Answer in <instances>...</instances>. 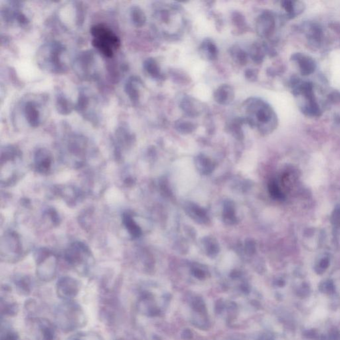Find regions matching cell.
Segmentation results:
<instances>
[{
    "instance_id": "obj_1",
    "label": "cell",
    "mask_w": 340,
    "mask_h": 340,
    "mask_svg": "<svg viewBox=\"0 0 340 340\" xmlns=\"http://www.w3.org/2000/svg\"><path fill=\"white\" fill-rule=\"evenodd\" d=\"M57 326L64 332H72L83 328L87 323L84 309L74 300L63 301L54 311Z\"/></svg>"
},
{
    "instance_id": "obj_2",
    "label": "cell",
    "mask_w": 340,
    "mask_h": 340,
    "mask_svg": "<svg viewBox=\"0 0 340 340\" xmlns=\"http://www.w3.org/2000/svg\"><path fill=\"white\" fill-rule=\"evenodd\" d=\"M64 51V47L59 42H49L44 45L38 53L39 66L44 70L56 74L65 73L66 67L62 60Z\"/></svg>"
},
{
    "instance_id": "obj_3",
    "label": "cell",
    "mask_w": 340,
    "mask_h": 340,
    "mask_svg": "<svg viewBox=\"0 0 340 340\" xmlns=\"http://www.w3.org/2000/svg\"><path fill=\"white\" fill-rule=\"evenodd\" d=\"M100 315L107 324H113L119 317L120 302L117 292L109 287H103L100 295Z\"/></svg>"
},
{
    "instance_id": "obj_4",
    "label": "cell",
    "mask_w": 340,
    "mask_h": 340,
    "mask_svg": "<svg viewBox=\"0 0 340 340\" xmlns=\"http://www.w3.org/2000/svg\"><path fill=\"white\" fill-rule=\"evenodd\" d=\"M81 286L79 281L70 276H64L56 284V293L63 301L73 300L78 296Z\"/></svg>"
},
{
    "instance_id": "obj_5",
    "label": "cell",
    "mask_w": 340,
    "mask_h": 340,
    "mask_svg": "<svg viewBox=\"0 0 340 340\" xmlns=\"http://www.w3.org/2000/svg\"><path fill=\"white\" fill-rule=\"evenodd\" d=\"M91 33L94 40L111 47L114 50H117L121 47V42L119 37L103 24H98L93 26L91 29Z\"/></svg>"
},
{
    "instance_id": "obj_6",
    "label": "cell",
    "mask_w": 340,
    "mask_h": 340,
    "mask_svg": "<svg viewBox=\"0 0 340 340\" xmlns=\"http://www.w3.org/2000/svg\"><path fill=\"white\" fill-rule=\"evenodd\" d=\"M136 307L140 313L146 316L155 317L160 313V309L157 306L154 295L148 291H144L139 295Z\"/></svg>"
},
{
    "instance_id": "obj_7",
    "label": "cell",
    "mask_w": 340,
    "mask_h": 340,
    "mask_svg": "<svg viewBox=\"0 0 340 340\" xmlns=\"http://www.w3.org/2000/svg\"><path fill=\"white\" fill-rule=\"evenodd\" d=\"M0 298L2 317L16 316L19 311V305L10 295L9 287H2Z\"/></svg>"
},
{
    "instance_id": "obj_8",
    "label": "cell",
    "mask_w": 340,
    "mask_h": 340,
    "mask_svg": "<svg viewBox=\"0 0 340 340\" xmlns=\"http://www.w3.org/2000/svg\"><path fill=\"white\" fill-rule=\"evenodd\" d=\"M36 322L37 340H56V329L52 321L46 318H38Z\"/></svg>"
},
{
    "instance_id": "obj_9",
    "label": "cell",
    "mask_w": 340,
    "mask_h": 340,
    "mask_svg": "<svg viewBox=\"0 0 340 340\" xmlns=\"http://www.w3.org/2000/svg\"><path fill=\"white\" fill-rule=\"evenodd\" d=\"M24 115L30 126L38 127L41 124V113L38 104L34 101H28L24 104Z\"/></svg>"
},
{
    "instance_id": "obj_10",
    "label": "cell",
    "mask_w": 340,
    "mask_h": 340,
    "mask_svg": "<svg viewBox=\"0 0 340 340\" xmlns=\"http://www.w3.org/2000/svg\"><path fill=\"white\" fill-rule=\"evenodd\" d=\"M85 248L83 245L79 243L75 244L73 247L69 248L66 254V260L69 264L79 268L82 263L84 262V256L83 255V251H85Z\"/></svg>"
},
{
    "instance_id": "obj_11",
    "label": "cell",
    "mask_w": 340,
    "mask_h": 340,
    "mask_svg": "<svg viewBox=\"0 0 340 340\" xmlns=\"http://www.w3.org/2000/svg\"><path fill=\"white\" fill-rule=\"evenodd\" d=\"M95 62V58H94V54L92 52H85L84 54L79 56L77 59L75 65H76V69L79 71V74L85 76V75H90L91 70L93 66V63Z\"/></svg>"
},
{
    "instance_id": "obj_12",
    "label": "cell",
    "mask_w": 340,
    "mask_h": 340,
    "mask_svg": "<svg viewBox=\"0 0 340 340\" xmlns=\"http://www.w3.org/2000/svg\"><path fill=\"white\" fill-rule=\"evenodd\" d=\"M52 157L50 152L46 149H40L36 154V164L37 169L41 173L48 172L51 168Z\"/></svg>"
},
{
    "instance_id": "obj_13",
    "label": "cell",
    "mask_w": 340,
    "mask_h": 340,
    "mask_svg": "<svg viewBox=\"0 0 340 340\" xmlns=\"http://www.w3.org/2000/svg\"><path fill=\"white\" fill-rule=\"evenodd\" d=\"M140 83L141 81L136 77H130L126 83L124 91L132 103H136L139 101Z\"/></svg>"
},
{
    "instance_id": "obj_14",
    "label": "cell",
    "mask_w": 340,
    "mask_h": 340,
    "mask_svg": "<svg viewBox=\"0 0 340 340\" xmlns=\"http://www.w3.org/2000/svg\"><path fill=\"white\" fill-rule=\"evenodd\" d=\"M215 100L221 105L231 103L234 97L233 89L227 85H222L215 93Z\"/></svg>"
},
{
    "instance_id": "obj_15",
    "label": "cell",
    "mask_w": 340,
    "mask_h": 340,
    "mask_svg": "<svg viewBox=\"0 0 340 340\" xmlns=\"http://www.w3.org/2000/svg\"><path fill=\"white\" fill-rule=\"evenodd\" d=\"M16 290L22 296H29L31 294L33 288V283L31 279L28 276H20L14 280Z\"/></svg>"
},
{
    "instance_id": "obj_16",
    "label": "cell",
    "mask_w": 340,
    "mask_h": 340,
    "mask_svg": "<svg viewBox=\"0 0 340 340\" xmlns=\"http://www.w3.org/2000/svg\"><path fill=\"white\" fill-rule=\"evenodd\" d=\"M56 109L62 115H68L73 111L72 103L63 93H59L56 96Z\"/></svg>"
},
{
    "instance_id": "obj_17",
    "label": "cell",
    "mask_w": 340,
    "mask_h": 340,
    "mask_svg": "<svg viewBox=\"0 0 340 340\" xmlns=\"http://www.w3.org/2000/svg\"><path fill=\"white\" fill-rule=\"evenodd\" d=\"M130 18L132 23L137 28L142 27L146 22L145 14L143 10L138 6H132L130 9Z\"/></svg>"
},
{
    "instance_id": "obj_18",
    "label": "cell",
    "mask_w": 340,
    "mask_h": 340,
    "mask_svg": "<svg viewBox=\"0 0 340 340\" xmlns=\"http://www.w3.org/2000/svg\"><path fill=\"white\" fill-rule=\"evenodd\" d=\"M256 117L260 123L265 124L271 121L272 117V109L268 106L261 103L260 107L256 109Z\"/></svg>"
},
{
    "instance_id": "obj_19",
    "label": "cell",
    "mask_w": 340,
    "mask_h": 340,
    "mask_svg": "<svg viewBox=\"0 0 340 340\" xmlns=\"http://www.w3.org/2000/svg\"><path fill=\"white\" fill-rule=\"evenodd\" d=\"M274 22L272 16L269 14H265L260 18V21L258 22V28L260 32L263 35L268 36L272 32L273 28Z\"/></svg>"
},
{
    "instance_id": "obj_20",
    "label": "cell",
    "mask_w": 340,
    "mask_h": 340,
    "mask_svg": "<svg viewBox=\"0 0 340 340\" xmlns=\"http://www.w3.org/2000/svg\"><path fill=\"white\" fill-rule=\"evenodd\" d=\"M123 223L132 237H139L141 235V229L130 215L124 214Z\"/></svg>"
},
{
    "instance_id": "obj_21",
    "label": "cell",
    "mask_w": 340,
    "mask_h": 340,
    "mask_svg": "<svg viewBox=\"0 0 340 340\" xmlns=\"http://www.w3.org/2000/svg\"><path fill=\"white\" fill-rule=\"evenodd\" d=\"M144 68L146 72L154 78H158L160 77V69L158 63L154 59H147L144 63Z\"/></svg>"
},
{
    "instance_id": "obj_22",
    "label": "cell",
    "mask_w": 340,
    "mask_h": 340,
    "mask_svg": "<svg viewBox=\"0 0 340 340\" xmlns=\"http://www.w3.org/2000/svg\"><path fill=\"white\" fill-rule=\"evenodd\" d=\"M299 65L301 70L304 74L308 75L312 73L315 69V64L313 61L308 57L301 56L298 58Z\"/></svg>"
},
{
    "instance_id": "obj_23",
    "label": "cell",
    "mask_w": 340,
    "mask_h": 340,
    "mask_svg": "<svg viewBox=\"0 0 340 340\" xmlns=\"http://www.w3.org/2000/svg\"><path fill=\"white\" fill-rule=\"evenodd\" d=\"M0 340H20V336L15 329L2 324Z\"/></svg>"
},
{
    "instance_id": "obj_24",
    "label": "cell",
    "mask_w": 340,
    "mask_h": 340,
    "mask_svg": "<svg viewBox=\"0 0 340 340\" xmlns=\"http://www.w3.org/2000/svg\"><path fill=\"white\" fill-rule=\"evenodd\" d=\"M330 259L328 256H323L319 258L315 266V270L317 273L321 274L328 268Z\"/></svg>"
},
{
    "instance_id": "obj_25",
    "label": "cell",
    "mask_w": 340,
    "mask_h": 340,
    "mask_svg": "<svg viewBox=\"0 0 340 340\" xmlns=\"http://www.w3.org/2000/svg\"><path fill=\"white\" fill-rule=\"evenodd\" d=\"M69 340H103L100 335L93 332H81L73 335Z\"/></svg>"
},
{
    "instance_id": "obj_26",
    "label": "cell",
    "mask_w": 340,
    "mask_h": 340,
    "mask_svg": "<svg viewBox=\"0 0 340 340\" xmlns=\"http://www.w3.org/2000/svg\"><path fill=\"white\" fill-rule=\"evenodd\" d=\"M269 191L270 195H271L274 198L280 199V200H283V199H285L284 193L282 192L280 187H278V185L276 184L275 182L270 183L269 185Z\"/></svg>"
},
{
    "instance_id": "obj_27",
    "label": "cell",
    "mask_w": 340,
    "mask_h": 340,
    "mask_svg": "<svg viewBox=\"0 0 340 340\" xmlns=\"http://www.w3.org/2000/svg\"><path fill=\"white\" fill-rule=\"evenodd\" d=\"M203 49L206 51L208 54L209 58L210 59H215L217 58L218 52L216 46L211 42H205L203 44Z\"/></svg>"
},
{
    "instance_id": "obj_28",
    "label": "cell",
    "mask_w": 340,
    "mask_h": 340,
    "mask_svg": "<svg viewBox=\"0 0 340 340\" xmlns=\"http://www.w3.org/2000/svg\"><path fill=\"white\" fill-rule=\"evenodd\" d=\"M331 223L335 229H340V205L333 210L331 216Z\"/></svg>"
},
{
    "instance_id": "obj_29",
    "label": "cell",
    "mask_w": 340,
    "mask_h": 340,
    "mask_svg": "<svg viewBox=\"0 0 340 340\" xmlns=\"http://www.w3.org/2000/svg\"><path fill=\"white\" fill-rule=\"evenodd\" d=\"M237 54L236 58H237V60L239 61L241 64H243V63L247 62V55H246L245 53L244 52L243 50H239L237 51Z\"/></svg>"
},
{
    "instance_id": "obj_30",
    "label": "cell",
    "mask_w": 340,
    "mask_h": 340,
    "mask_svg": "<svg viewBox=\"0 0 340 340\" xmlns=\"http://www.w3.org/2000/svg\"><path fill=\"white\" fill-rule=\"evenodd\" d=\"M179 128L181 129H184V131L188 132L189 130L192 128V124L191 123H187V122H182V123H179Z\"/></svg>"
},
{
    "instance_id": "obj_31",
    "label": "cell",
    "mask_w": 340,
    "mask_h": 340,
    "mask_svg": "<svg viewBox=\"0 0 340 340\" xmlns=\"http://www.w3.org/2000/svg\"><path fill=\"white\" fill-rule=\"evenodd\" d=\"M183 336H184L185 339H190L191 337H192V333L191 332L190 330L186 329V330L184 331V333H183Z\"/></svg>"
},
{
    "instance_id": "obj_32",
    "label": "cell",
    "mask_w": 340,
    "mask_h": 340,
    "mask_svg": "<svg viewBox=\"0 0 340 340\" xmlns=\"http://www.w3.org/2000/svg\"><path fill=\"white\" fill-rule=\"evenodd\" d=\"M195 276L199 278H201L204 277V273L200 270H195L194 272Z\"/></svg>"
},
{
    "instance_id": "obj_33",
    "label": "cell",
    "mask_w": 340,
    "mask_h": 340,
    "mask_svg": "<svg viewBox=\"0 0 340 340\" xmlns=\"http://www.w3.org/2000/svg\"><path fill=\"white\" fill-rule=\"evenodd\" d=\"M115 340H123V339H115Z\"/></svg>"
}]
</instances>
